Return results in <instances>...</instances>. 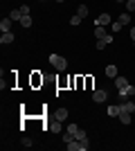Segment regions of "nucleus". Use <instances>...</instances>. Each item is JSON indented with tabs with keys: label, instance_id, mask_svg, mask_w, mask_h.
<instances>
[{
	"label": "nucleus",
	"instance_id": "nucleus-22",
	"mask_svg": "<svg viewBox=\"0 0 135 151\" xmlns=\"http://www.w3.org/2000/svg\"><path fill=\"white\" fill-rule=\"evenodd\" d=\"M126 9H129V12H135V0H126Z\"/></svg>",
	"mask_w": 135,
	"mask_h": 151
},
{
	"label": "nucleus",
	"instance_id": "nucleus-11",
	"mask_svg": "<svg viewBox=\"0 0 135 151\" xmlns=\"http://www.w3.org/2000/svg\"><path fill=\"white\" fill-rule=\"evenodd\" d=\"M14 41V34L11 32H2V36H0V43L5 45V43H11Z\"/></svg>",
	"mask_w": 135,
	"mask_h": 151
},
{
	"label": "nucleus",
	"instance_id": "nucleus-2",
	"mask_svg": "<svg viewBox=\"0 0 135 151\" xmlns=\"http://www.w3.org/2000/svg\"><path fill=\"white\" fill-rule=\"evenodd\" d=\"M110 43H113V34H106L104 38H97L95 47H97V50H104V47H106V45H110Z\"/></svg>",
	"mask_w": 135,
	"mask_h": 151
},
{
	"label": "nucleus",
	"instance_id": "nucleus-18",
	"mask_svg": "<svg viewBox=\"0 0 135 151\" xmlns=\"http://www.w3.org/2000/svg\"><path fill=\"white\" fill-rule=\"evenodd\" d=\"M20 25L23 27H32V18H29V16H23V18H20Z\"/></svg>",
	"mask_w": 135,
	"mask_h": 151
},
{
	"label": "nucleus",
	"instance_id": "nucleus-6",
	"mask_svg": "<svg viewBox=\"0 0 135 151\" xmlns=\"http://www.w3.org/2000/svg\"><path fill=\"white\" fill-rule=\"evenodd\" d=\"M115 86H117V90L126 88V86H129V81H126V77H119V75H117V77H115Z\"/></svg>",
	"mask_w": 135,
	"mask_h": 151
},
{
	"label": "nucleus",
	"instance_id": "nucleus-25",
	"mask_svg": "<svg viewBox=\"0 0 135 151\" xmlns=\"http://www.w3.org/2000/svg\"><path fill=\"white\" fill-rule=\"evenodd\" d=\"M122 23H119V20H117V23H113V32H119V29H122Z\"/></svg>",
	"mask_w": 135,
	"mask_h": 151
},
{
	"label": "nucleus",
	"instance_id": "nucleus-21",
	"mask_svg": "<svg viewBox=\"0 0 135 151\" xmlns=\"http://www.w3.org/2000/svg\"><path fill=\"white\" fill-rule=\"evenodd\" d=\"M77 131H79L77 124H70V126H68V133H72V135H77Z\"/></svg>",
	"mask_w": 135,
	"mask_h": 151
},
{
	"label": "nucleus",
	"instance_id": "nucleus-8",
	"mask_svg": "<svg viewBox=\"0 0 135 151\" xmlns=\"http://www.w3.org/2000/svg\"><path fill=\"white\" fill-rule=\"evenodd\" d=\"M119 122H122L124 126L131 124V113H129V111H122V113H119Z\"/></svg>",
	"mask_w": 135,
	"mask_h": 151
},
{
	"label": "nucleus",
	"instance_id": "nucleus-24",
	"mask_svg": "<svg viewBox=\"0 0 135 151\" xmlns=\"http://www.w3.org/2000/svg\"><path fill=\"white\" fill-rule=\"evenodd\" d=\"M20 14H23V16H29V7L23 5V7H20Z\"/></svg>",
	"mask_w": 135,
	"mask_h": 151
},
{
	"label": "nucleus",
	"instance_id": "nucleus-12",
	"mask_svg": "<svg viewBox=\"0 0 135 151\" xmlns=\"http://www.w3.org/2000/svg\"><path fill=\"white\" fill-rule=\"evenodd\" d=\"M106 77L115 79V77H117V65H106Z\"/></svg>",
	"mask_w": 135,
	"mask_h": 151
},
{
	"label": "nucleus",
	"instance_id": "nucleus-17",
	"mask_svg": "<svg viewBox=\"0 0 135 151\" xmlns=\"http://www.w3.org/2000/svg\"><path fill=\"white\" fill-rule=\"evenodd\" d=\"M9 18H11V20H20V18H23V14H20V9H14V12L9 14Z\"/></svg>",
	"mask_w": 135,
	"mask_h": 151
},
{
	"label": "nucleus",
	"instance_id": "nucleus-16",
	"mask_svg": "<svg viewBox=\"0 0 135 151\" xmlns=\"http://www.w3.org/2000/svg\"><path fill=\"white\" fill-rule=\"evenodd\" d=\"M77 16L86 18V16H88V7H86V5H79V9H77Z\"/></svg>",
	"mask_w": 135,
	"mask_h": 151
},
{
	"label": "nucleus",
	"instance_id": "nucleus-1",
	"mask_svg": "<svg viewBox=\"0 0 135 151\" xmlns=\"http://www.w3.org/2000/svg\"><path fill=\"white\" fill-rule=\"evenodd\" d=\"M50 63L54 65V68L59 70V72H63L65 68H68V61H65L61 54H50Z\"/></svg>",
	"mask_w": 135,
	"mask_h": 151
},
{
	"label": "nucleus",
	"instance_id": "nucleus-5",
	"mask_svg": "<svg viewBox=\"0 0 135 151\" xmlns=\"http://www.w3.org/2000/svg\"><path fill=\"white\" fill-rule=\"evenodd\" d=\"M110 23H113V18H110V14H101V16L97 18V25H101V27L110 25Z\"/></svg>",
	"mask_w": 135,
	"mask_h": 151
},
{
	"label": "nucleus",
	"instance_id": "nucleus-10",
	"mask_svg": "<svg viewBox=\"0 0 135 151\" xmlns=\"http://www.w3.org/2000/svg\"><path fill=\"white\" fill-rule=\"evenodd\" d=\"M61 129H63V126H61V120L50 122V131H52V133H61Z\"/></svg>",
	"mask_w": 135,
	"mask_h": 151
},
{
	"label": "nucleus",
	"instance_id": "nucleus-7",
	"mask_svg": "<svg viewBox=\"0 0 135 151\" xmlns=\"http://www.w3.org/2000/svg\"><path fill=\"white\" fill-rule=\"evenodd\" d=\"M108 117H119V113H122V106H108Z\"/></svg>",
	"mask_w": 135,
	"mask_h": 151
},
{
	"label": "nucleus",
	"instance_id": "nucleus-29",
	"mask_svg": "<svg viewBox=\"0 0 135 151\" xmlns=\"http://www.w3.org/2000/svg\"><path fill=\"white\" fill-rule=\"evenodd\" d=\"M41 2H43V0H41Z\"/></svg>",
	"mask_w": 135,
	"mask_h": 151
},
{
	"label": "nucleus",
	"instance_id": "nucleus-20",
	"mask_svg": "<svg viewBox=\"0 0 135 151\" xmlns=\"http://www.w3.org/2000/svg\"><path fill=\"white\" fill-rule=\"evenodd\" d=\"M74 138H77V140H88V135H86V131H84V129H79Z\"/></svg>",
	"mask_w": 135,
	"mask_h": 151
},
{
	"label": "nucleus",
	"instance_id": "nucleus-4",
	"mask_svg": "<svg viewBox=\"0 0 135 151\" xmlns=\"http://www.w3.org/2000/svg\"><path fill=\"white\" fill-rule=\"evenodd\" d=\"M129 95H131V97L135 95V86H131V83L126 86V88H122V90H119V97H122V99H126Z\"/></svg>",
	"mask_w": 135,
	"mask_h": 151
},
{
	"label": "nucleus",
	"instance_id": "nucleus-19",
	"mask_svg": "<svg viewBox=\"0 0 135 151\" xmlns=\"http://www.w3.org/2000/svg\"><path fill=\"white\" fill-rule=\"evenodd\" d=\"M61 140L68 145V142H72V140H74V135H72V133H63V135H61Z\"/></svg>",
	"mask_w": 135,
	"mask_h": 151
},
{
	"label": "nucleus",
	"instance_id": "nucleus-15",
	"mask_svg": "<svg viewBox=\"0 0 135 151\" xmlns=\"http://www.w3.org/2000/svg\"><path fill=\"white\" fill-rule=\"evenodd\" d=\"M117 20H119L122 25H129V23H131V14H129V12H126V14H122V16H119Z\"/></svg>",
	"mask_w": 135,
	"mask_h": 151
},
{
	"label": "nucleus",
	"instance_id": "nucleus-3",
	"mask_svg": "<svg viewBox=\"0 0 135 151\" xmlns=\"http://www.w3.org/2000/svg\"><path fill=\"white\" fill-rule=\"evenodd\" d=\"M92 99H95L97 104H104V101L108 99V90H95V93H92Z\"/></svg>",
	"mask_w": 135,
	"mask_h": 151
},
{
	"label": "nucleus",
	"instance_id": "nucleus-14",
	"mask_svg": "<svg viewBox=\"0 0 135 151\" xmlns=\"http://www.w3.org/2000/svg\"><path fill=\"white\" fill-rule=\"evenodd\" d=\"M65 117H68V108H59V111H56V120L63 122Z\"/></svg>",
	"mask_w": 135,
	"mask_h": 151
},
{
	"label": "nucleus",
	"instance_id": "nucleus-27",
	"mask_svg": "<svg viewBox=\"0 0 135 151\" xmlns=\"http://www.w3.org/2000/svg\"><path fill=\"white\" fill-rule=\"evenodd\" d=\"M131 38H133V45H135V27H131Z\"/></svg>",
	"mask_w": 135,
	"mask_h": 151
},
{
	"label": "nucleus",
	"instance_id": "nucleus-28",
	"mask_svg": "<svg viewBox=\"0 0 135 151\" xmlns=\"http://www.w3.org/2000/svg\"><path fill=\"white\" fill-rule=\"evenodd\" d=\"M59 2H63V0H59Z\"/></svg>",
	"mask_w": 135,
	"mask_h": 151
},
{
	"label": "nucleus",
	"instance_id": "nucleus-23",
	"mask_svg": "<svg viewBox=\"0 0 135 151\" xmlns=\"http://www.w3.org/2000/svg\"><path fill=\"white\" fill-rule=\"evenodd\" d=\"M79 23H81V16H74V18H70V25H74V27H77Z\"/></svg>",
	"mask_w": 135,
	"mask_h": 151
},
{
	"label": "nucleus",
	"instance_id": "nucleus-13",
	"mask_svg": "<svg viewBox=\"0 0 135 151\" xmlns=\"http://www.w3.org/2000/svg\"><path fill=\"white\" fill-rule=\"evenodd\" d=\"M95 36L97 38H104V36H106V29H104L101 25H95Z\"/></svg>",
	"mask_w": 135,
	"mask_h": 151
},
{
	"label": "nucleus",
	"instance_id": "nucleus-26",
	"mask_svg": "<svg viewBox=\"0 0 135 151\" xmlns=\"http://www.w3.org/2000/svg\"><path fill=\"white\" fill-rule=\"evenodd\" d=\"M23 147H32V140H29V138H23Z\"/></svg>",
	"mask_w": 135,
	"mask_h": 151
},
{
	"label": "nucleus",
	"instance_id": "nucleus-9",
	"mask_svg": "<svg viewBox=\"0 0 135 151\" xmlns=\"http://www.w3.org/2000/svg\"><path fill=\"white\" fill-rule=\"evenodd\" d=\"M0 29L2 32H11V18H2L0 20Z\"/></svg>",
	"mask_w": 135,
	"mask_h": 151
}]
</instances>
